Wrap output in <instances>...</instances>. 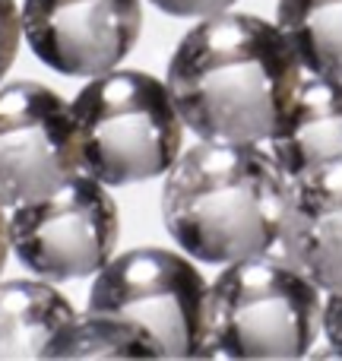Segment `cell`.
I'll list each match as a JSON object with an SVG mask.
<instances>
[{
  "label": "cell",
  "mask_w": 342,
  "mask_h": 361,
  "mask_svg": "<svg viewBox=\"0 0 342 361\" xmlns=\"http://www.w3.org/2000/svg\"><path fill=\"white\" fill-rule=\"evenodd\" d=\"M305 80L279 25L250 13L203 16L169 61L174 105L187 130L219 143H263Z\"/></svg>",
  "instance_id": "obj_1"
},
{
  "label": "cell",
  "mask_w": 342,
  "mask_h": 361,
  "mask_svg": "<svg viewBox=\"0 0 342 361\" xmlns=\"http://www.w3.org/2000/svg\"><path fill=\"white\" fill-rule=\"evenodd\" d=\"M292 180L257 143L200 140L162 187V222L181 250L225 267L279 247Z\"/></svg>",
  "instance_id": "obj_2"
},
{
  "label": "cell",
  "mask_w": 342,
  "mask_h": 361,
  "mask_svg": "<svg viewBox=\"0 0 342 361\" xmlns=\"http://www.w3.org/2000/svg\"><path fill=\"white\" fill-rule=\"evenodd\" d=\"M80 171L105 187L169 175L184 143V121L169 82L143 70L89 76L73 102Z\"/></svg>",
  "instance_id": "obj_3"
},
{
  "label": "cell",
  "mask_w": 342,
  "mask_h": 361,
  "mask_svg": "<svg viewBox=\"0 0 342 361\" xmlns=\"http://www.w3.org/2000/svg\"><path fill=\"white\" fill-rule=\"evenodd\" d=\"M320 288L286 257L225 263L209 286L203 355L301 358L320 336Z\"/></svg>",
  "instance_id": "obj_4"
},
{
  "label": "cell",
  "mask_w": 342,
  "mask_h": 361,
  "mask_svg": "<svg viewBox=\"0 0 342 361\" xmlns=\"http://www.w3.org/2000/svg\"><path fill=\"white\" fill-rule=\"evenodd\" d=\"M209 286L193 257L165 247H133L95 273L86 311L143 326L159 358H197L206 343Z\"/></svg>",
  "instance_id": "obj_5"
},
{
  "label": "cell",
  "mask_w": 342,
  "mask_h": 361,
  "mask_svg": "<svg viewBox=\"0 0 342 361\" xmlns=\"http://www.w3.org/2000/svg\"><path fill=\"white\" fill-rule=\"evenodd\" d=\"M6 235L19 263L44 282L86 279L114 257L118 203L102 180L76 171L57 190L13 206Z\"/></svg>",
  "instance_id": "obj_6"
},
{
  "label": "cell",
  "mask_w": 342,
  "mask_h": 361,
  "mask_svg": "<svg viewBox=\"0 0 342 361\" xmlns=\"http://www.w3.org/2000/svg\"><path fill=\"white\" fill-rule=\"evenodd\" d=\"M80 171L70 102L35 80L0 86V209L38 200Z\"/></svg>",
  "instance_id": "obj_7"
},
{
  "label": "cell",
  "mask_w": 342,
  "mask_h": 361,
  "mask_svg": "<svg viewBox=\"0 0 342 361\" xmlns=\"http://www.w3.org/2000/svg\"><path fill=\"white\" fill-rule=\"evenodd\" d=\"M19 16L44 67L86 80L118 67L143 29L140 0H23Z\"/></svg>",
  "instance_id": "obj_8"
},
{
  "label": "cell",
  "mask_w": 342,
  "mask_h": 361,
  "mask_svg": "<svg viewBox=\"0 0 342 361\" xmlns=\"http://www.w3.org/2000/svg\"><path fill=\"white\" fill-rule=\"evenodd\" d=\"M279 250L320 292H342V162L292 180Z\"/></svg>",
  "instance_id": "obj_9"
},
{
  "label": "cell",
  "mask_w": 342,
  "mask_h": 361,
  "mask_svg": "<svg viewBox=\"0 0 342 361\" xmlns=\"http://www.w3.org/2000/svg\"><path fill=\"white\" fill-rule=\"evenodd\" d=\"M269 156L288 180L314 169L342 162V80H301L286 118L269 137Z\"/></svg>",
  "instance_id": "obj_10"
},
{
  "label": "cell",
  "mask_w": 342,
  "mask_h": 361,
  "mask_svg": "<svg viewBox=\"0 0 342 361\" xmlns=\"http://www.w3.org/2000/svg\"><path fill=\"white\" fill-rule=\"evenodd\" d=\"M76 307L44 279L0 282V358H44Z\"/></svg>",
  "instance_id": "obj_11"
},
{
  "label": "cell",
  "mask_w": 342,
  "mask_h": 361,
  "mask_svg": "<svg viewBox=\"0 0 342 361\" xmlns=\"http://www.w3.org/2000/svg\"><path fill=\"white\" fill-rule=\"evenodd\" d=\"M276 25L307 73L342 80V0H279Z\"/></svg>",
  "instance_id": "obj_12"
},
{
  "label": "cell",
  "mask_w": 342,
  "mask_h": 361,
  "mask_svg": "<svg viewBox=\"0 0 342 361\" xmlns=\"http://www.w3.org/2000/svg\"><path fill=\"white\" fill-rule=\"evenodd\" d=\"M44 358H159L143 326L114 314H73L48 343Z\"/></svg>",
  "instance_id": "obj_13"
},
{
  "label": "cell",
  "mask_w": 342,
  "mask_h": 361,
  "mask_svg": "<svg viewBox=\"0 0 342 361\" xmlns=\"http://www.w3.org/2000/svg\"><path fill=\"white\" fill-rule=\"evenodd\" d=\"M19 38H23V16L16 0H0V80L16 61Z\"/></svg>",
  "instance_id": "obj_14"
},
{
  "label": "cell",
  "mask_w": 342,
  "mask_h": 361,
  "mask_svg": "<svg viewBox=\"0 0 342 361\" xmlns=\"http://www.w3.org/2000/svg\"><path fill=\"white\" fill-rule=\"evenodd\" d=\"M152 6H159L169 16H181V19H203L212 16V13L228 10L238 0H149Z\"/></svg>",
  "instance_id": "obj_15"
},
{
  "label": "cell",
  "mask_w": 342,
  "mask_h": 361,
  "mask_svg": "<svg viewBox=\"0 0 342 361\" xmlns=\"http://www.w3.org/2000/svg\"><path fill=\"white\" fill-rule=\"evenodd\" d=\"M320 330H324L326 345H330L333 355H342V292H326Z\"/></svg>",
  "instance_id": "obj_16"
},
{
  "label": "cell",
  "mask_w": 342,
  "mask_h": 361,
  "mask_svg": "<svg viewBox=\"0 0 342 361\" xmlns=\"http://www.w3.org/2000/svg\"><path fill=\"white\" fill-rule=\"evenodd\" d=\"M6 254H10V235H6V216L0 209V273L6 267Z\"/></svg>",
  "instance_id": "obj_17"
}]
</instances>
